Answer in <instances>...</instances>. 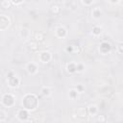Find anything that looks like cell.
I'll use <instances>...</instances> for the list:
<instances>
[{"label": "cell", "instance_id": "obj_1", "mask_svg": "<svg viewBox=\"0 0 123 123\" xmlns=\"http://www.w3.org/2000/svg\"><path fill=\"white\" fill-rule=\"evenodd\" d=\"M38 105V100L37 98V96L35 94H31L28 93L26 95H24V97L22 98V106L23 109L27 110V111H34L37 108Z\"/></svg>", "mask_w": 123, "mask_h": 123}, {"label": "cell", "instance_id": "obj_2", "mask_svg": "<svg viewBox=\"0 0 123 123\" xmlns=\"http://www.w3.org/2000/svg\"><path fill=\"white\" fill-rule=\"evenodd\" d=\"M1 102H2V104L5 106V107H12V106H13L14 105V103H15V98H14V96L12 95V94H11V93H6V94H4L3 96H2V99H1Z\"/></svg>", "mask_w": 123, "mask_h": 123}, {"label": "cell", "instance_id": "obj_3", "mask_svg": "<svg viewBox=\"0 0 123 123\" xmlns=\"http://www.w3.org/2000/svg\"><path fill=\"white\" fill-rule=\"evenodd\" d=\"M7 82L11 87H17L20 84V79L16 75H14L12 72H10L9 75L7 76Z\"/></svg>", "mask_w": 123, "mask_h": 123}, {"label": "cell", "instance_id": "obj_4", "mask_svg": "<svg viewBox=\"0 0 123 123\" xmlns=\"http://www.w3.org/2000/svg\"><path fill=\"white\" fill-rule=\"evenodd\" d=\"M11 24V20L8 16H6L5 14H1L0 15V29L2 31L6 30Z\"/></svg>", "mask_w": 123, "mask_h": 123}, {"label": "cell", "instance_id": "obj_5", "mask_svg": "<svg viewBox=\"0 0 123 123\" xmlns=\"http://www.w3.org/2000/svg\"><path fill=\"white\" fill-rule=\"evenodd\" d=\"M17 118L22 121V122H26L28 119H30L29 117V111L25 110V109H20L18 111H17Z\"/></svg>", "mask_w": 123, "mask_h": 123}, {"label": "cell", "instance_id": "obj_6", "mask_svg": "<svg viewBox=\"0 0 123 123\" xmlns=\"http://www.w3.org/2000/svg\"><path fill=\"white\" fill-rule=\"evenodd\" d=\"M52 59V55L50 52L48 51H42L41 53H39V61L43 63H47L51 61Z\"/></svg>", "mask_w": 123, "mask_h": 123}, {"label": "cell", "instance_id": "obj_7", "mask_svg": "<svg viewBox=\"0 0 123 123\" xmlns=\"http://www.w3.org/2000/svg\"><path fill=\"white\" fill-rule=\"evenodd\" d=\"M111 50V45L110 42L108 41H103L101 42L100 46H99V51L102 53V54H107L109 53L110 51Z\"/></svg>", "mask_w": 123, "mask_h": 123}, {"label": "cell", "instance_id": "obj_8", "mask_svg": "<svg viewBox=\"0 0 123 123\" xmlns=\"http://www.w3.org/2000/svg\"><path fill=\"white\" fill-rule=\"evenodd\" d=\"M37 65L35 63V62H29V63H27V65H26V70H27V72L29 73V74H36L37 72Z\"/></svg>", "mask_w": 123, "mask_h": 123}, {"label": "cell", "instance_id": "obj_9", "mask_svg": "<svg viewBox=\"0 0 123 123\" xmlns=\"http://www.w3.org/2000/svg\"><path fill=\"white\" fill-rule=\"evenodd\" d=\"M56 35H57L58 37H60V38H63V37H66V35H67V31H66V29H65L64 27L60 26V27H58V28L56 29Z\"/></svg>", "mask_w": 123, "mask_h": 123}, {"label": "cell", "instance_id": "obj_10", "mask_svg": "<svg viewBox=\"0 0 123 123\" xmlns=\"http://www.w3.org/2000/svg\"><path fill=\"white\" fill-rule=\"evenodd\" d=\"M66 70H67V72L70 73V74L76 73V72H77V63L74 62H71L67 63V65H66Z\"/></svg>", "mask_w": 123, "mask_h": 123}, {"label": "cell", "instance_id": "obj_11", "mask_svg": "<svg viewBox=\"0 0 123 123\" xmlns=\"http://www.w3.org/2000/svg\"><path fill=\"white\" fill-rule=\"evenodd\" d=\"M91 15H92V17L95 18V19L100 18L101 15H102V11H101V9H100L99 7L93 8V9L91 10Z\"/></svg>", "mask_w": 123, "mask_h": 123}, {"label": "cell", "instance_id": "obj_12", "mask_svg": "<svg viewBox=\"0 0 123 123\" xmlns=\"http://www.w3.org/2000/svg\"><path fill=\"white\" fill-rule=\"evenodd\" d=\"M98 112V108L96 105H89L87 108V113L90 115H96Z\"/></svg>", "mask_w": 123, "mask_h": 123}, {"label": "cell", "instance_id": "obj_13", "mask_svg": "<svg viewBox=\"0 0 123 123\" xmlns=\"http://www.w3.org/2000/svg\"><path fill=\"white\" fill-rule=\"evenodd\" d=\"M30 36H31V32H30L28 29L23 28V29L20 31V37H21L22 38L28 39V38H30Z\"/></svg>", "mask_w": 123, "mask_h": 123}, {"label": "cell", "instance_id": "obj_14", "mask_svg": "<svg viewBox=\"0 0 123 123\" xmlns=\"http://www.w3.org/2000/svg\"><path fill=\"white\" fill-rule=\"evenodd\" d=\"M29 48L32 51H37L38 50V43L36 40H31L29 42Z\"/></svg>", "mask_w": 123, "mask_h": 123}, {"label": "cell", "instance_id": "obj_15", "mask_svg": "<svg viewBox=\"0 0 123 123\" xmlns=\"http://www.w3.org/2000/svg\"><path fill=\"white\" fill-rule=\"evenodd\" d=\"M102 34V28L100 26H94L92 28V35L95 37H98Z\"/></svg>", "mask_w": 123, "mask_h": 123}, {"label": "cell", "instance_id": "obj_16", "mask_svg": "<svg viewBox=\"0 0 123 123\" xmlns=\"http://www.w3.org/2000/svg\"><path fill=\"white\" fill-rule=\"evenodd\" d=\"M78 94H79V92L76 88H71L69 90V98H71V99H76Z\"/></svg>", "mask_w": 123, "mask_h": 123}, {"label": "cell", "instance_id": "obj_17", "mask_svg": "<svg viewBox=\"0 0 123 123\" xmlns=\"http://www.w3.org/2000/svg\"><path fill=\"white\" fill-rule=\"evenodd\" d=\"M86 113H87V110H85L83 108H81V109H79L77 111V114L79 116H81V117H86Z\"/></svg>", "mask_w": 123, "mask_h": 123}, {"label": "cell", "instance_id": "obj_18", "mask_svg": "<svg viewBox=\"0 0 123 123\" xmlns=\"http://www.w3.org/2000/svg\"><path fill=\"white\" fill-rule=\"evenodd\" d=\"M51 11H52V12H53V13L57 14V13H59V12H60L61 8H60V6H59V5L54 4V5H52V6H51Z\"/></svg>", "mask_w": 123, "mask_h": 123}, {"label": "cell", "instance_id": "obj_19", "mask_svg": "<svg viewBox=\"0 0 123 123\" xmlns=\"http://www.w3.org/2000/svg\"><path fill=\"white\" fill-rule=\"evenodd\" d=\"M35 38H36V41H37V42H41V41L44 40V35H43L42 33H37Z\"/></svg>", "mask_w": 123, "mask_h": 123}, {"label": "cell", "instance_id": "obj_20", "mask_svg": "<svg viewBox=\"0 0 123 123\" xmlns=\"http://www.w3.org/2000/svg\"><path fill=\"white\" fill-rule=\"evenodd\" d=\"M50 93H51V90H50V88H49V87L44 86V87H42V88H41V94H42L43 96H49V95H50Z\"/></svg>", "mask_w": 123, "mask_h": 123}, {"label": "cell", "instance_id": "obj_21", "mask_svg": "<svg viewBox=\"0 0 123 123\" xmlns=\"http://www.w3.org/2000/svg\"><path fill=\"white\" fill-rule=\"evenodd\" d=\"M1 6H2V8H4V9L10 8V7L12 6V2H11V1H8V0L2 1V2H1Z\"/></svg>", "mask_w": 123, "mask_h": 123}, {"label": "cell", "instance_id": "obj_22", "mask_svg": "<svg viewBox=\"0 0 123 123\" xmlns=\"http://www.w3.org/2000/svg\"><path fill=\"white\" fill-rule=\"evenodd\" d=\"M97 120H98V122H100V123H105V122H106V116L103 115V114H100V115H98Z\"/></svg>", "mask_w": 123, "mask_h": 123}, {"label": "cell", "instance_id": "obj_23", "mask_svg": "<svg viewBox=\"0 0 123 123\" xmlns=\"http://www.w3.org/2000/svg\"><path fill=\"white\" fill-rule=\"evenodd\" d=\"M117 50L120 54H123V41H120L117 44Z\"/></svg>", "mask_w": 123, "mask_h": 123}, {"label": "cell", "instance_id": "obj_24", "mask_svg": "<svg viewBox=\"0 0 123 123\" xmlns=\"http://www.w3.org/2000/svg\"><path fill=\"white\" fill-rule=\"evenodd\" d=\"M85 69V65L83 63H77V72H82Z\"/></svg>", "mask_w": 123, "mask_h": 123}, {"label": "cell", "instance_id": "obj_25", "mask_svg": "<svg viewBox=\"0 0 123 123\" xmlns=\"http://www.w3.org/2000/svg\"><path fill=\"white\" fill-rule=\"evenodd\" d=\"M81 3L85 6H89V5H92L93 4V1L90 0V1H81Z\"/></svg>", "mask_w": 123, "mask_h": 123}, {"label": "cell", "instance_id": "obj_26", "mask_svg": "<svg viewBox=\"0 0 123 123\" xmlns=\"http://www.w3.org/2000/svg\"><path fill=\"white\" fill-rule=\"evenodd\" d=\"M65 51L67 52V53H73V45H69V46H67L66 48H65Z\"/></svg>", "mask_w": 123, "mask_h": 123}, {"label": "cell", "instance_id": "obj_27", "mask_svg": "<svg viewBox=\"0 0 123 123\" xmlns=\"http://www.w3.org/2000/svg\"><path fill=\"white\" fill-rule=\"evenodd\" d=\"M80 52V49H79V47L78 46H76V45H73V53L72 54H75V53H79Z\"/></svg>", "mask_w": 123, "mask_h": 123}, {"label": "cell", "instance_id": "obj_28", "mask_svg": "<svg viewBox=\"0 0 123 123\" xmlns=\"http://www.w3.org/2000/svg\"><path fill=\"white\" fill-rule=\"evenodd\" d=\"M11 2H12V5H15V6H18L23 3V1H11Z\"/></svg>", "mask_w": 123, "mask_h": 123}, {"label": "cell", "instance_id": "obj_29", "mask_svg": "<svg viewBox=\"0 0 123 123\" xmlns=\"http://www.w3.org/2000/svg\"><path fill=\"white\" fill-rule=\"evenodd\" d=\"M0 120L1 121H4V119H5V112H4V111H0Z\"/></svg>", "mask_w": 123, "mask_h": 123}, {"label": "cell", "instance_id": "obj_30", "mask_svg": "<svg viewBox=\"0 0 123 123\" xmlns=\"http://www.w3.org/2000/svg\"><path fill=\"white\" fill-rule=\"evenodd\" d=\"M76 89H77V90H78V92L80 93V92H82V91L84 90V87H83L82 86H78L76 87Z\"/></svg>", "mask_w": 123, "mask_h": 123}, {"label": "cell", "instance_id": "obj_31", "mask_svg": "<svg viewBox=\"0 0 123 123\" xmlns=\"http://www.w3.org/2000/svg\"><path fill=\"white\" fill-rule=\"evenodd\" d=\"M24 123H34V121L33 120H31V119H28L26 122H24Z\"/></svg>", "mask_w": 123, "mask_h": 123}, {"label": "cell", "instance_id": "obj_32", "mask_svg": "<svg viewBox=\"0 0 123 123\" xmlns=\"http://www.w3.org/2000/svg\"><path fill=\"white\" fill-rule=\"evenodd\" d=\"M111 3H113V4H116V3H118V1H111Z\"/></svg>", "mask_w": 123, "mask_h": 123}]
</instances>
